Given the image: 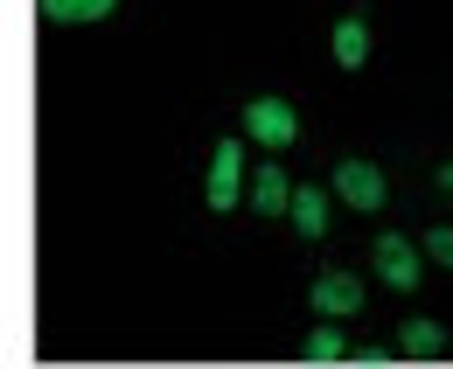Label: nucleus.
I'll return each instance as SVG.
<instances>
[{
  "label": "nucleus",
  "mask_w": 453,
  "mask_h": 369,
  "mask_svg": "<svg viewBox=\"0 0 453 369\" xmlns=\"http://www.w3.org/2000/svg\"><path fill=\"white\" fill-rule=\"evenodd\" d=\"M391 356H404V349H384V342H363V349H349V363H370V369H384Z\"/></svg>",
  "instance_id": "nucleus-12"
},
{
  "label": "nucleus",
  "mask_w": 453,
  "mask_h": 369,
  "mask_svg": "<svg viewBox=\"0 0 453 369\" xmlns=\"http://www.w3.org/2000/svg\"><path fill=\"white\" fill-rule=\"evenodd\" d=\"M426 251H433V258L453 272V230H426Z\"/></svg>",
  "instance_id": "nucleus-13"
},
{
  "label": "nucleus",
  "mask_w": 453,
  "mask_h": 369,
  "mask_svg": "<svg viewBox=\"0 0 453 369\" xmlns=\"http://www.w3.org/2000/svg\"><path fill=\"white\" fill-rule=\"evenodd\" d=\"M440 188H447V196H453V160H447V167H440Z\"/></svg>",
  "instance_id": "nucleus-14"
},
{
  "label": "nucleus",
  "mask_w": 453,
  "mask_h": 369,
  "mask_svg": "<svg viewBox=\"0 0 453 369\" xmlns=\"http://www.w3.org/2000/svg\"><path fill=\"white\" fill-rule=\"evenodd\" d=\"M112 7H119V0H42V14L63 21V28H70V21H105Z\"/></svg>",
  "instance_id": "nucleus-10"
},
{
  "label": "nucleus",
  "mask_w": 453,
  "mask_h": 369,
  "mask_svg": "<svg viewBox=\"0 0 453 369\" xmlns=\"http://www.w3.org/2000/svg\"><path fill=\"white\" fill-rule=\"evenodd\" d=\"M203 203L210 210H237L244 203V147L224 140L217 154H210V188H203Z\"/></svg>",
  "instance_id": "nucleus-2"
},
{
  "label": "nucleus",
  "mask_w": 453,
  "mask_h": 369,
  "mask_svg": "<svg viewBox=\"0 0 453 369\" xmlns=\"http://www.w3.org/2000/svg\"><path fill=\"white\" fill-rule=\"evenodd\" d=\"M244 133H251L258 147H293V140H300V119H293L286 98H251V105H244Z\"/></svg>",
  "instance_id": "nucleus-1"
},
{
  "label": "nucleus",
  "mask_w": 453,
  "mask_h": 369,
  "mask_svg": "<svg viewBox=\"0 0 453 369\" xmlns=\"http://www.w3.org/2000/svg\"><path fill=\"white\" fill-rule=\"evenodd\" d=\"M335 196L342 203H349V210H384V174H377V167H370V160H342L335 167Z\"/></svg>",
  "instance_id": "nucleus-3"
},
{
  "label": "nucleus",
  "mask_w": 453,
  "mask_h": 369,
  "mask_svg": "<svg viewBox=\"0 0 453 369\" xmlns=\"http://www.w3.org/2000/svg\"><path fill=\"white\" fill-rule=\"evenodd\" d=\"M363 56H370V21L363 14H342L335 21V63L342 70H363Z\"/></svg>",
  "instance_id": "nucleus-8"
},
{
  "label": "nucleus",
  "mask_w": 453,
  "mask_h": 369,
  "mask_svg": "<svg viewBox=\"0 0 453 369\" xmlns=\"http://www.w3.org/2000/svg\"><path fill=\"white\" fill-rule=\"evenodd\" d=\"M244 203H251L258 216H286V210H293V181H286V174L273 167V160H258V174H251Z\"/></svg>",
  "instance_id": "nucleus-6"
},
{
  "label": "nucleus",
  "mask_w": 453,
  "mask_h": 369,
  "mask_svg": "<svg viewBox=\"0 0 453 369\" xmlns=\"http://www.w3.org/2000/svg\"><path fill=\"white\" fill-rule=\"evenodd\" d=\"M356 307H363V279L356 272H321L314 279V314L342 320V314H356Z\"/></svg>",
  "instance_id": "nucleus-5"
},
{
  "label": "nucleus",
  "mask_w": 453,
  "mask_h": 369,
  "mask_svg": "<svg viewBox=\"0 0 453 369\" xmlns=\"http://www.w3.org/2000/svg\"><path fill=\"white\" fill-rule=\"evenodd\" d=\"M397 349L418 356V363H433V356H447V334H440V320H433V314H411L404 327H397Z\"/></svg>",
  "instance_id": "nucleus-7"
},
{
  "label": "nucleus",
  "mask_w": 453,
  "mask_h": 369,
  "mask_svg": "<svg viewBox=\"0 0 453 369\" xmlns=\"http://www.w3.org/2000/svg\"><path fill=\"white\" fill-rule=\"evenodd\" d=\"M286 216H293L300 237H321V230H328V196L307 181V188H293V210H286Z\"/></svg>",
  "instance_id": "nucleus-9"
},
{
  "label": "nucleus",
  "mask_w": 453,
  "mask_h": 369,
  "mask_svg": "<svg viewBox=\"0 0 453 369\" xmlns=\"http://www.w3.org/2000/svg\"><path fill=\"white\" fill-rule=\"evenodd\" d=\"M418 272H426V265H418V244H411V237H377V279H384L391 293H411Z\"/></svg>",
  "instance_id": "nucleus-4"
},
{
  "label": "nucleus",
  "mask_w": 453,
  "mask_h": 369,
  "mask_svg": "<svg viewBox=\"0 0 453 369\" xmlns=\"http://www.w3.org/2000/svg\"><path fill=\"white\" fill-rule=\"evenodd\" d=\"M300 356H307V363H349V342H342L335 327H314V334L300 342Z\"/></svg>",
  "instance_id": "nucleus-11"
}]
</instances>
